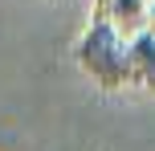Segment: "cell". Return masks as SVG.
<instances>
[{"instance_id": "1", "label": "cell", "mask_w": 155, "mask_h": 151, "mask_svg": "<svg viewBox=\"0 0 155 151\" xmlns=\"http://www.w3.org/2000/svg\"><path fill=\"white\" fill-rule=\"evenodd\" d=\"M74 57L82 65V74H90L98 82V90H123L131 86L127 78V37H118L110 25L102 21H90L82 29V37L74 41Z\"/></svg>"}, {"instance_id": "2", "label": "cell", "mask_w": 155, "mask_h": 151, "mask_svg": "<svg viewBox=\"0 0 155 151\" xmlns=\"http://www.w3.org/2000/svg\"><path fill=\"white\" fill-rule=\"evenodd\" d=\"M90 21L110 25L118 37L131 41L135 33H143V21H147V0H94Z\"/></svg>"}, {"instance_id": "3", "label": "cell", "mask_w": 155, "mask_h": 151, "mask_svg": "<svg viewBox=\"0 0 155 151\" xmlns=\"http://www.w3.org/2000/svg\"><path fill=\"white\" fill-rule=\"evenodd\" d=\"M127 78L139 90H155V37L135 33L127 41Z\"/></svg>"}, {"instance_id": "4", "label": "cell", "mask_w": 155, "mask_h": 151, "mask_svg": "<svg viewBox=\"0 0 155 151\" xmlns=\"http://www.w3.org/2000/svg\"><path fill=\"white\" fill-rule=\"evenodd\" d=\"M143 33L155 37V0H147V21H143Z\"/></svg>"}]
</instances>
